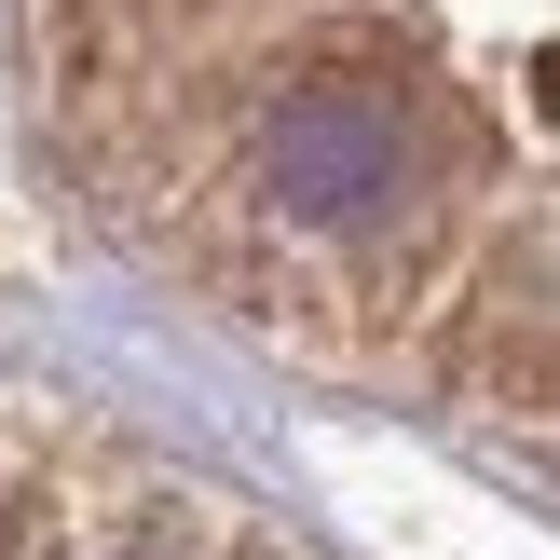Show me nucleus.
<instances>
[{
    "mask_svg": "<svg viewBox=\"0 0 560 560\" xmlns=\"http://www.w3.org/2000/svg\"><path fill=\"white\" fill-rule=\"evenodd\" d=\"M137 273L560 492V0H14Z\"/></svg>",
    "mask_w": 560,
    "mask_h": 560,
    "instance_id": "obj_1",
    "label": "nucleus"
},
{
    "mask_svg": "<svg viewBox=\"0 0 560 560\" xmlns=\"http://www.w3.org/2000/svg\"><path fill=\"white\" fill-rule=\"evenodd\" d=\"M0 560H328L246 479L0 355Z\"/></svg>",
    "mask_w": 560,
    "mask_h": 560,
    "instance_id": "obj_2",
    "label": "nucleus"
}]
</instances>
